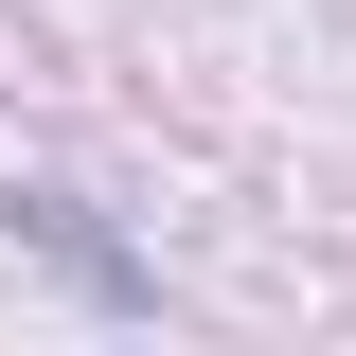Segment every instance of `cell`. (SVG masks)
<instances>
[{"mask_svg": "<svg viewBox=\"0 0 356 356\" xmlns=\"http://www.w3.org/2000/svg\"><path fill=\"white\" fill-rule=\"evenodd\" d=\"M0 214L36 232V250H54V267H72V285H89V303H143V267H125V250H107V232H89V214H72V196H0Z\"/></svg>", "mask_w": 356, "mask_h": 356, "instance_id": "1", "label": "cell"}]
</instances>
